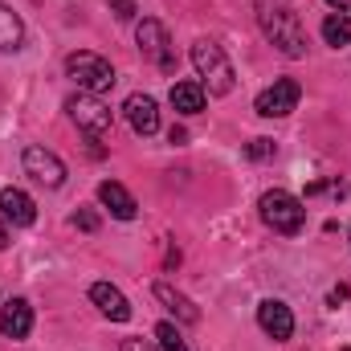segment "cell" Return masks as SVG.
<instances>
[{
	"label": "cell",
	"mask_w": 351,
	"mask_h": 351,
	"mask_svg": "<svg viewBox=\"0 0 351 351\" xmlns=\"http://www.w3.org/2000/svg\"><path fill=\"white\" fill-rule=\"evenodd\" d=\"M343 351H351V348H343Z\"/></svg>",
	"instance_id": "cell-26"
},
{
	"label": "cell",
	"mask_w": 351,
	"mask_h": 351,
	"mask_svg": "<svg viewBox=\"0 0 351 351\" xmlns=\"http://www.w3.org/2000/svg\"><path fill=\"white\" fill-rule=\"evenodd\" d=\"M21 41H25V25H21V16L0 0V49H21Z\"/></svg>",
	"instance_id": "cell-17"
},
{
	"label": "cell",
	"mask_w": 351,
	"mask_h": 351,
	"mask_svg": "<svg viewBox=\"0 0 351 351\" xmlns=\"http://www.w3.org/2000/svg\"><path fill=\"white\" fill-rule=\"evenodd\" d=\"M0 331H4L8 339H25V335L33 331V306H29L25 298L4 302V311H0Z\"/></svg>",
	"instance_id": "cell-14"
},
{
	"label": "cell",
	"mask_w": 351,
	"mask_h": 351,
	"mask_svg": "<svg viewBox=\"0 0 351 351\" xmlns=\"http://www.w3.org/2000/svg\"><path fill=\"white\" fill-rule=\"evenodd\" d=\"M110 12H114L119 21H131V16H135V0H110Z\"/></svg>",
	"instance_id": "cell-21"
},
{
	"label": "cell",
	"mask_w": 351,
	"mask_h": 351,
	"mask_svg": "<svg viewBox=\"0 0 351 351\" xmlns=\"http://www.w3.org/2000/svg\"><path fill=\"white\" fill-rule=\"evenodd\" d=\"M66 74L86 90V94H102V90L114 86V70H110V62L98 58V53H86V49H78V53L66 58Z\"/></svg>",
	"instance_id": "cell-5"
},
{
	"label": "cell",
	"mask_w": 351,
	"mask_h": 351,
	"mask_svg": "<svg viewBox=\"0 0 351 351\" xmlns=\"http://www.w3.org/2000/svg\"><path fill=\"white\" fill-rule=\"evenodd\" d=\"M135 41H139V53H143L147 62H156L164 74L176 70V53H172V41H168V29H164L156 16H143V21H139Z\"/></svg>",
	"instance_id": "cell-6"
},
{
	"label": "cell",
	"mask_w": 351,
	"mask_h": 351,
	"mask_svg": "<svg viewBox=\"0 0 351 351\" xmlns=\"http://www.w3.org/2000/svg\"><path fill=\"white\" fill-rule=\"evenodd\" d=\"M245 156L250 160H274V139H250L245 143Z\"/></svg>",
	"instance_id": "cell-20"
},
{
	"label": "cell",
	"mask_w": 351,
	"mask_h": 351,
	"mask_svg": "<svg viewBox=\"0 0 351 351\" xmlns=\"http://www.w3.org/2000/svg\"><path fill=\"white\" fill-rule=\"evenodd\" d=\"M258 21H262V33L274 41L278 53L306 58V33H302V21H298L290 0H258Z\"/></svg>",
	"instance_id": "cell-1"
},
{
	"label": "cell",
	"mask_w": 351,
	"mask_h": 351,
	"mask_svg": "<svg viewBox=\"0 0 351 351\" xmlns=\"http://www.w3.org/2000/svg\"><path fill=\"white\" fill-rule=\"evenodd\" d=\"M119 351H156V348H152L147 339H123V348Z\"/></svg>",
	"instance_id": "cell-23"
},
{
	"label": "cell",
	"mask_w": 351,
	"mask_h": 351,
	"mask_svg": "<svg viewBox=\"0 0 351 351\" xmlns=\"http://www.w3.org/2000/svg\"><path fill=\"white\" fill-rule=\"evenodd\" d=\"M192 66H196L200 86L208 90V94H229L233 82H237L233 62L225 58V49H221L217 41H196V45H192Z\"/></svg>",
	"instance_id": "cell-2"
},
{
	"label": "cell",
	"mask_w": 351,
	"mask_h": 351,
	"mask_svg": "<svg viewBox=\"0 0 351 351\" xmlns=\"http://www.w3.org/2000/svg\"><path fill=\"white\" fill-rule=\"evenodd\" d=\"M21 164H25V172L33 176L37 184H45V188H62L66 184V164L53 156V152H45V147H25V156H21Z\"/></svg>",
	"instance_id": "cell-8"
},
{
	"label": "cell",
	"mask_w": 351,
	"mask_h": 351,
	"mask_svg": "<svg viewBox=\"0 0 351 351\" xmlns=\"http://www.w3.org/2000/svg\"><path fill=\"white\" fill-rule=\"evenodd\" d=\"M0 250H8V229L0 225Z\"/></svg>",
	"instance_id": "cell-25"
},
{
	"label": "cell",
	"mask_w": 351,
	"mask_h": 351,
	"mask_svg": "<svg viewBox=\"0 0 351 351\" xmlns=\"http://www.w3.org/2000/svg\"><path fill=\"white\" fill-rule=\"evenodd\" d=\"M123 110H127V123L135 127V135H156L160 131V106H156L152 94H131Z\"/></svg>",
	"instance_id": "cell-10"
},
{
	"label": "cell",
	"mask_w": 351,
	"mask_h": 351,
	"mask_svg": "<svg viewBox=\"0 0 351 351\" xmlns=\"http://www.w3.org/2000/svg\"><path fill=\"white\" fill-rule=\"evenodd\" d=\"M152 294H156V302H164V306L172 311L180 323H196V319H200V311L192 306V298H184V294L172 290L168 282H156V286H152Z\"/></svg>",
	"instance_id": "cell-15"
},
{
	"label": "cell",
	"mask_w": 351,
	"mask_h": 351,
	"mask_svg": "<svg viewBox=\"0 0 351 351\" xmlns=\"http://www.w3.org/2000/svg\"><path fill=\"white\" fill-rule=\"evenodd\" d=\"M74 225H78V229H86V233H94V229H98V213H90V208H82V213L74 217Z\"/></svg>",
	"instance_id": "cell-22"
},
{
	"label": "cell",
	"mask_w": 351,
	"mask_h": 351,
	"mask_svg": "<svg viewBox=\"0 0 351 351\" xmlns=\"http://www.w3.org/2000/svg\"><path fill=\"white\" fill-rule=\"evenodd\" d=\"M172 106L180 114H200V110H204V86H200V82H176Z\"/></svg>",
	"instance_id": "cell-16"
},
{
	"label": "cell",
	"mask_w": 351,
	"mask_h": 351,
	"mask_svg": "<svg viewBox=\"0 0 351 351\" xmlns=\"http://www.w3.org/2000/svg\"><path fill=\"white\" fill-rule=\"evenodd\" d=\"M262 221L274 229V233L294 237V233L302 229V221H306V208H302V200H298V196H290V192L274 188V192H265V196H262Z\"/></svg>",
	"instance_id": "cell-3"
},
{
	"label": "cell",
	"mask_w": 351,
	"mask_h": 351,
	"mask_svg": "<svg viewBox=\"0 0 351 351\" xmlns=\"http://www.w3.org/2000/svg\"><path fill=\"white\" fill-rule=\"evenodd\" d=\"M298 98H302V86H298L294 78H278L274 86H265L262 94H258L254 110H258L262 119H286V114L298 106Z\"/></svg>",
	"instance_id": "cell-7"
},
{
	"label": "cell",
	"mask_w": 351,
	"mask_h": 351,
	"mask_svg": "<svg viewBox=\"0 0 351 351\" xmlns=\"http://www.w3.org/2000/svg\"><path fill=\"white\" fill-rule=\"evenodd\" d=\"M98 200L110 208V217H119V221H135V213H139V204H135V196L119 184V180H102L98 184Z\"/></svg>",
	"instance_id": "cell-12"
},
{
	"label": "cell",
	"mask_w": 351,
	"mask_h": 351,
	"mask_svg": "<svg viewBox=\"0 0 351 351\" xmlns=\"http://www.w3.org/2000/svg\"><path fill=\"white\" fill-rule=\"evenodd\" d=\"M66 110H70V119L86 131L90 139H102V135H110V127H114V110L98 98V94H74L70 102H66Z\"/></svg>",
	"instance_id": "cell-4"
},
{
	"label": "cell",
	"mask_w": 351,
	"mask_h": 351,
	"mask_svg": "<svg viewBox=\"0 0 351 351\" xmlns=\"http://www.w3.org/2000/svg\"><path fill=\"white\" fill-rule=\"evenodd\" d=\"M258 323H262V331L274 343H286V339L294 335V315H290V306L278 302V298H265L262 306H258Z\"/></svg>",
	"instance_id": "cell-9"
},
{
	"label": "cell",
	"mask_w": 351,
	"mask_h": 351,
	"mask_svg": "<svg viewBox=\"0 0 351 351\" xmlns=\"http://www.w3.org/2000/svg\"><path fill=\"white\" fill-rule=\"evenodd\" d=\"M90 298H94V306H98L110 323H127V319H131V302L123 298L119 286H110V282H94V286H90Z\"/></svg>",
	"instance_id": "cell-11"
},
{
	"label": "cell",
	"mask_w": 351,
	"mask_h": 351,
	"mask_svg": "<svg viewBox=\"0 0 351 351\" xmlns=\"http://www.w3.org/2000/svg\"><path fill=\"white\" fill-rule=\"evenodd\" d=\"M156 343H160V351H188V343L176 331V323H160L156 327Z\"/></svg>",
	"instance_id": "cell-19"
},
{
	"label": "cell",
	"mask_w": 351,
	"mask_h": 351,
	"mask_svg": "<svg viewBox=\"0 0 351 351\" xmlns=\"http://www.w3.org/2000/svg\"><path fill=\"white\" fill-rule=\"evenodd\" d=\"M323 41H327V45H335V49H339V45H348V41H351V16H348V12H331V16L323 21Z\"/></svg>",
	"instance_id": "cell-18"
},
{
	"label": "cell",
	"mask_w": 351,
	"mask_h": 351,
	"mask_svg": "<svg viewBox=\"0 0 351 351\" xmlns=\"http://www.w3.org/2000/svg\"><path fill=\"white\" fill-rule=\"evenodd\" d=\"M0 217L12 221V225H33V221H37V204H33L29 192L4 188V192H0Z\"/></svg>",
	"instance_id": "cell-13"
},
{
	"label": "cell",
	"mask_w": 351,
	"mask_h": 351,
	"mask_svg": "<svg viewBox=\"0 0 351 351\" xmlns=\"http://www.w3.org/2000/svg\"><path fill=\"white\" fill-rule=\"evenodd\" d=\"M331 8H339V12H351V0H327Z\"/></svg>",
	"instance_id": "cell-24"
}]
</instances>
